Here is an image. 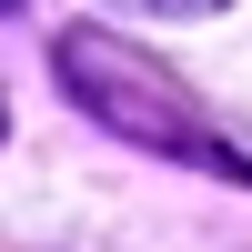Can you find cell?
Wrapping results in <instances>:
<instances>
[{
	"label": "cell",
	"mask_w": 252,
	"mask_h": 252,
	"mask_svg": "<svg viewBox=\"0 0 252 252\" xmlns=\"http://www.w3.org/2000/svg\"><path fill=\"white\" fill-rule=\"evenodd\" d=\"M61 91H71L91 121H111L121 141H141V152H172V161H192V172L252 182V161L202 121V101L172 91L141 51H121V40H101V31H71V40H61Z\"/></svg>",
	"instance_id": "6da1fadb"
},
{
	"label": "cell",
	"mask_w": 252,
	"mask_h": 252,
	"mask_svg": "<svg viewBox=\"0 0 252 252\" xmlns=\"http://www.w3.org/2000/svg\"><path fill=\"white\" fill-rule=\"evenodd\" d=\"M121 10H161V20H192V10H222V0H121Z\"/></svg>",
	"instance_id": "7a4b0ae2"
},
{
	"label": "cell",
	"mask_w": 252,
	"mask_h": 252,
	"mask_svg": "<svg viewBox=\"0 0 252 252\" xmlns=\"http://www.w3.org/2000/svg\"><path fill=\"white\" fill-rule=\"evenodd\" d=\"M0 141H10V111H0Z\"/></svg>",
	"instance_id": "3957f363"
},
{
	"label": "cell",
	"mask_w": 252,
	"mask_h": 252,
	"mask_svg": "<svg viewBox=\"0 0 252 252\" xmlns=\"http://www.w3.org/2000/svg\"><path fill=\"white\" fill-rule=\"evenodd\" d=\"M0 10H20V0H0Z\"/></svg>",
	"instance_id": "277c9868"
}]
</instances>
